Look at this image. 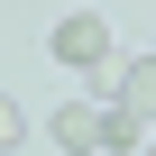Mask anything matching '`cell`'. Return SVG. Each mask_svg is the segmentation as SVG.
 Returning a JSON list of instances; mask_svg holds the SVG:
<instances>
[{"mask_svg": "<svg viewBox=\"0 0 156 156\" xmlns=\"http://www.w3.org/2000/svg\"><path fill=\"white\" fill-rule=\"evenodd\" d=\"M46 55H55L64 73H110V19H101V9L55 19V28H46Z\"/></svg>", "mask_w": 156, "mask_h": 156, "instance_id": "1", "label": "cell"}, {"mask_svg": "<svg viewBox=\"0 0 156 156\" xmlns=\"http://www.w3.org/2000/svg\"><path fill=\"white\" fill-rule=\"evenodd\" d=\"M101 110H119V119L156 129V55H138L129 73H110V83H101Z\"/></svg>", "mask_w": 156, "mask_h": 156, "instance_id": "2", "label": "cell"}, {"mask_svg": "<svg viewBox=\"0 0 156 156\" xmlns=\"http://www.w3.org/2000/svg\"><path fill=\"white\" fill-rule=\"evenodd\" d=\"M55 147L64 156H101V101H64L55 110Z\"/></svg>", "mask_w": 156, "mask_h": 156, "instance_id": "3", "label": "cell"}, {"mask_svg": "<svg viewBox=\"0 0 156 156\" xmlns=\"http://www.w3.org/2000/svg\"><path fill=\"white\" fill-rule=\"evenodd\" d=\"M101 156H147V129L119 119V110H101Z\"/></svg>", "mask_w": 156, "mask_h": 156, "instance_id": "4", "label": "cell"}, {"mask_svg": "<svg viewBox=\"0 0 156 156\" xmlns=\"http://www.w3.org/2000/svg\"><path fill=\"white\" fill-rule=\"evenodd\" d=\"M19 138H28V110H19V101H0V147H19Z\"/></svg>", "mask_w": 156, "mask_h": 156, "instance_id": "5", "label": "cell"}, {"mask_svg": "<svg viewBox=\"0 0 156 156\" xmlns=\"http://www.w3.org/2000/svg\"><path fill=\"white\" fill-rule=\"evenodd\" d=\"M147 156H156V138H147Z\"/></svg>", "mask_w": 156, "mask_h": 156, "instance_id": "6", "label": "cell"}, {"mask_svg": "<svg viewBox=\"0 0 156 156\" xmlns=\"http://www.w3.org/2000/svg\"><path fill=\"white\" fill-rule=\"evenodd\" d=\"M147 138H156V129H147Z\"/></svg>", "mask_w": 156, "mask_h": 156, "instance_id": "7", "label": "cell"}]
</instances>
